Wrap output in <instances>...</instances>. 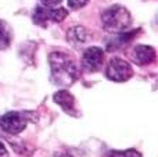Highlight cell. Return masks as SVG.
<instances>
[{
  "instance_id": "cell-1",
  "label": "cell",
  "mask_w": 158,
  "mask_h": 157,
  "mask_svg": "<svg viewBox=\"0 0 158 157\" xmlns=\"http://www.w3.org/2000/svg\"><path fill=\"white\" fill-rule=\"evenodd\" d=\"M50 70H52V81L56 85L69 86L78 78V67L75 61L67 53L53 52L49 56Z\"/></svg>"
},
{
  "instance_id": "cell-2",
  "label": "cell",
  "mask_w": 158,
  "mask_h": 157,
  "mask_svg": "<svg viewBox=\"0 0 158 157\" xmlns=\"http://www.w3.org/2000/svg\"><path fill=\"white\" fill-rule=\"evenodd\" d=\"M101 24L107 32L119 33L128 31L132 24V15L128 8L115 4L108 7L101 14Z\"/></svg>"
},
{
  "instance_id": "cell-3",
  "label": "cell",
  "mask_w": 158,
  "mask_h": 157,
  "mask_svg": "<svg viewBox=\"0 0 158 157\" xmlns=\"http://www.w3.org/2000/svg\"><path fill=\"white\" fill-rule=\"evenodd\" d=\"M38 116L33 111H10L0 117V128L11 135H18L29 122H36Z\"/></svg>"
},
{
  "instance_id": "cell-4",
  "label": "cell",
  "mask_w": 158,
  "mask_h": 157,
  "mask_svg": "<svg viewBox=\"0 0 158 157\" xmlns=\"http://www.w3.org/2000/svg\"><path fill=\"white\" fill-rule=\"evenodd\" d=\"M106 77L112 82H126L133 77V68L123 58L112 57L107 64Z\"/></svg>"
},
{
  "instance_id": "cell-5",
  "label": "cell",
  "mask_w": 158,
  "mask_h": 157,
  "mask_svg": "<svg viewBox=\"0 0 158 157\" xmlns=\"http://www.w3.org/2000/svg\"><path fill=\"white\" fill-rule=\"evenodd\" d=\"M68 15V11L63 7H44L39 6L33 11V22L40 27H46L49 22H61Z\"/></svg>"
},
{
  "instance_id": "cell-6",
  "label": "cell",
  "mask_w": 158,
  "mask_h": 157,
  "mask_svg": "<svg viewBox=\"0 0 158 157\" xmlns=\"http://www.w3.org/2000/svg\"><path fill=\"white\" fill-rule=\"evenodd\" d=\"M104 63V50L98 46H92L85 50L82 56V66L90 72H96L101 68Z\"/></svg>"
},
{
  "instance_id": "cell-7",
  "label": "cell",
  "mask_w": 158,
  "mask_h": 157,
  "mask_svg": "<svg viewBox=\"0 0 158 157\" xmlns=\"http://www.w3.org/2000/svg\"><path fill=\"white\" fill-rule=\"evenodd\" d=\"M131 58L137 66H147L156 61V50L147 45H137L131 50Z\"/></svg>"
},
{
  "instance_id": "cell-8",
  "label": "cell",
  "mask_w": 158,
  "mask_h": 157,
  "mask_svg": "<svg viewBox=\"0 0 158 157\" xmlns=\"http://www.w3.org/2000/svg\"><path fill=\"white\" fill-rule=\"evenodd\" d=\"M53 100L65 111L68 116H78V108H77V100L75 97L69 93L68 91H58L54 93Z\"/></svg>"
},
{
  "instance_id": "cell-9",
  "label": "cell",
  "mask_w": 158,
  "mask_h": 157,
  "mask_svg": "<svg viewBox=\"0 0 158 157\" xmlns=\"http://www.w3.org/2000/svg\"><path fill=\"white\" fill-rule=\"evenodd\" d=\"M89 38H90V33L87 32L86 28L81 27V25H78V27H72L71 29L68 31V33H67V39H68V42H71V43L75 45V46L86 43V42L89 40Z\"/></svg>"
},
{
  "instance_id": "cell-10",
  "label": "cell",
  "mask_w": 158,
  "mask_h": 157,
  "mask_svg": "<svg viewBox=\"0 0 158 157\" xmlns=\"http://www.w3.org/2000/svg\"><path fill=\"white\" fill-rule=\"evenodd\" d=\"M10 31H8L6 22H3L0 19V49L2 47H6L8 43H10Z\"/></svg>"
},
{
  "instance_id": "cell-11",
  "label": "cell",
  "mask_w": 158,
  "mask_h": 157,
  "mask_svg": "<svg viewBox=\"0 0 158 157\" xmlns=\"http://www.w3.org/2000/svg\"><path fill=\"white\" fill-rule=\"evenodd\" d=\"M108 157H142L137 150L128 149V150H112L108 153Z\"/></svg>"
},
{
  "instance_id": "cell-12",
  "label": "cell",
  "mask_w": 158,
  "mask_h": 157,
  "mask_svg": "<svg viewBox=\"0 0 158 157\" xmlns=\"http://www.w3.org/2000/svg\"><path fill=\"white\" fill-rule=\"evenodd\" d=\"M89 3V0H68V6L72 10H78V8H82Z\"/></svg>"
},
{
  "instance_id": "cell-13",
  "label": "cell",
  "mask_w": 158,
  "mask_h": 157,
  "mask_svg": "<svg viewBox=\"0 0 158 157\" xmlns=\"http://www.w3.org/2000/svg\"><path fill=\"white\" fill-rule=\"evenodd\" d=\"M40 2L44 7H57L61 3V0H40Z\"/></svg>"
},
{
  "instance_id": "cell-14",
  "label": "cell",
  "mask_w": 158,
  "mask_h": 157,
  "mask_svg": "<svg viewBox=\"0 0 158 157\" xmlns=\"http://www.w3.org/2000/svg\"><path fill=\"white\" fill-rule=\"evenodd\" d=\"M0 157H8V152L6 149V146L3 145V142H0Z\"/></svg>"
},
{
  "instance_id": "cell-15",
  "label": "cell",
  "mask_w": 158,
  "mask_h": 157,
  "mask_svg": "<svg viewBox=\"0 0 158 157\" xmlns=\"http://www.w3.org/2000/svg\"><path fill=\"white\" fill-rule=\"evenodd\" d=\"M58 157H72V156L71 155H65V153H64V155H60Z\"/></svg>"
}]
</instances>
